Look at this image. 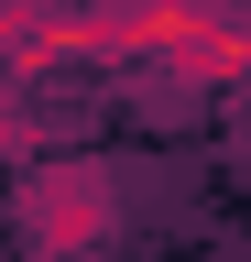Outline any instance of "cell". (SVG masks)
Wrapping results in <instances>:
<instances>
[{"label": "cell", "instance_id": "cell-3", "mask_svg": "<svg viewBox=\"0 0 251 262\" xmlns=\"http://www.w3.org/2000/svg\"><path fill=\"white\" fill-rule=\"evenodd\" d=\"M240 44H251V11H240Z\"/></svg>", "mask_w": 251, "mask_h": 262}, {"label": "cell", "instance_id": "cell-2", "mask_svg": "<svg viewBox=\"0 0 251 262\" xmlns=\"http://www.w3.org/2000/svg\"><path fill=\"white\" fill-rule=\"evenodd\" d=\"M153 77H164V88H240V77H251L240 11H218L208 33H186V44H164V55H153Z\"/></svg>", "mask_w": 251, "mask_h": 262}, {"label": "cell", "instance_id": "cell-1", "mask_svg": "<svg viewBox=\"0 0 251 262\" xmlns=\"http://www.w3.org/2000/svg\"><path fill=\"white\" fill-rule=\"evenodd\" d=\"M11 219H22V251L33 262H87L120 229V175L87 164V153H55V164H33L11 186Z\"/></svg>", "mask_w": 251, "mask_h": 262}]
</instances>
